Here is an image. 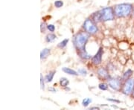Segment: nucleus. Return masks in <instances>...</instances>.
Masks as SVG:
<instances>
[{
  "instance_id": "1",
  "label": "nucleus",
  "mask_w": 134,
  "mask_h": 110,
  "mask_svg": "<svg viewBox=\"0 0 134 110\" xmlns=\"http://www.w3.org/2000/svg\"><path fill=\"white\" fill-rule=\"evenodd\" d=\"M114 10L112 8H105L98 11L93 15V19L96 22L100 21H112L114 19Z\"/></svg>"
},
{
  "instance_id": "2",
  "label": "nucleus",
  "mask_w": 134,
  "mask_h": 110,
  "mask_svg": "<svg viewBox=\"0 0 134 110\" xmlns=\"http://www.w3.org/2000/svg\"><path fill=\"white\" fill-rule=\"evenodd\" d=\"M89 39V34L87 32H79L73 37V44L78 51H81L85 49V46Z\"/></svg>"
},
{
  "instance_id": "3",
  "label": "nucleus",
  "mask_w": 134,
  "mask_h": 110,
  "mask_svg": "<svg viewBox=\"0 0 134 110\" xmlns=\"http://www.w3.org/2000/svg\"><path fill=\"white\" fill-rule=\"evenodd\" d=\"M133 10V6L131 4L122 3L116 5L114 8V12L118 17H126L130 14Z\"/></svg>"
},
{
  "instance_id": "4",
  "label": "nucleus",
  "mask_w": 134,
  "mask_h": 110,
  "mask_svg": "<svg viewBox=\"0 0 134 110\" xmlns=\"http://www.w3.org/2000/svg\"><path fill=\"white\" fill-rule=\"evenodd\" d=\"M83 28L86 31V32L90 34H96L98 31L96 23L93 22V20L90 19H86V21L83 23Z\"/></svg>"
},
{
  "instance_id": "5",
  "label": "nucleus",
  "mask_w": 134,
  "mask_h": 110,
  "mask_svg": "<svg viewBox=\"0 0 134 110\" xmlns=\"http://www.w3.org/2000/svg\"><path fill=\"white\" fill-rule=\"evenodd\" d=\"M134 89V79H128L125 82V85L123 86V89L122 92L126 95H129L130 94H131Z\"/></svg>"
},
{
  "instance_id": "6",
  "label": "nucleus",
  "mask_w": 134,
  "mask_h": 110,
  "mask_svg": "<svg viewBox=\"0 0 134 110\" xmlns=\"http://www.w3.org/2000/svg\"><path fill=\"white\" fill-rule=\"evenodd\" d=\"M108 85L111 89L115 91H119L121 89V80L117 78H109L108 80Z\"/></svg>"
},
{
  "instance_id": "7",
  "label": "nucleus",
  "mask_w": 134,
  "mask_h": 110,
  "mask_svg": "<svg viewBox=\"0 0 134 110\" xmlns=\"http://www.w3.org/2000/svg\"><path fill=\"white\" fill-rule=\"evenodd\" d=\"M102 56H103V48H99L98 52L96 53V55L93 56L92 58V62L95 65H99L102 61Z\"/></svg>"
},
{
  "instance_id": "8",
  "label": "nucleus",
  "mask_w": 134,
  "mask_h": 110,
  "mask_svg": "<svg viewBox=\"0 0 134 110\" xmlns=\"http://www.w3.org/2000/svg\"><path fill=\"white\" fill-rule=\"evenodd\" d=\"M98 74L100 78H103V79H105V80H108L110 78V75L108 74V72L104 68H100L98 70Z\"/></svg>"
},
{
  "instance_id": "9",
  "label": "nucleus",
  "mask_w": 134,
  "mask_h": 110,
  "mask_svg": "<svg viewBox=\"0 0 134 110\" xmlns=\"http://www.w3.org/2000/svg\"><path fill=\"white\" fill-rule=\"evenodd\" d=\"M62 70L63 72L66 73L68 74H70V75H75V76H77V75H78V74H77V72L76 71L73 70V69L70 68L63 67Z\"/></svg>"
},
{
  "instance_id": "10",
  "label": "nucleus",
  "mask_w": 134,
  "mask_h": 110,
  "mask_svg": "<svg viewBox=\"0 0 134 110\" xmlns=\"http://www.w3.org/2000/svg\"><path fill=\"white\" fill-rule=\"evenodd\" d=\"M55 72H56L55 71H53V72H50L48 74H47L45 77V81L46 83H50V82L52 81L53 77L54 76Z\"/></svg>"
},
{
  "instance_id": "11",
  "label": "nucleus",
  "mask_w": 134,
  "mask_h": 110,
  "mask_svg": "<svg viewBox=\"0 0 134 110\" xmlns=\"http://www.w3.org/2000/svg\"><path fill=\"white\" fill-rule=\"evenodd\" d=\"M50 54V49L49 48H44L40 52V58L41 60L46 59Z\"/></svg>"
},
{
  "instance_id": "12",
  "label": "nucleus",
  "mask_w": 134,
  "mask_h": 110,
  "mask_svg": "<svg viewBox=\"0 0 134 110\" xmlns=\"http://www.w3.org/2000/svg\"><path fill=\"white\" fill-rule=\"evenodd\" d=\"M79 56L83 59V60H89L91 58V56L86 52V50H83V51H79Z\"/></svg>"
},
{
  "instance_id": "13",
  "label": "nucleus",
  "mask_w": 134,
  "mask_h": 110,
  "mask_svg": "<svg viewBox=\"0 0 134 110\" xmlns=\"http://www.w3.org/2000/svg\"><path fill=\"white\" fill-rule=\"evenodd\" d=\"M133 74V71L131 69H127L126 72L123 74V76H122V80H127L130 78V77Z\"/></svg>"
},
{
  "instance_id": "14",
  "label": "nucleus",
  "mask_w": 134,
  "mask_h": 110,
  "mask_svg": "<svg viewBox=\"0 0 134 110\" xmlns=\"http://www.w3.org/2000/svg\"><path fill=\"white\" fill-rule=\"evenodd\" d=\"M56 38H57V37H56L55 34H47L46 37V41L47 43H52V42H53Z\"/></svg>"
},
{
  "instance_id": "15",
  "label": "nucleus",
  "mask_w": 134,
  "mask_h": 110,
  "mask_svg": "<svg viewBox=\"0 0 134 110\" xmlns=\"http://www.w3.org/2000/svg\"><path fill=\"white\" fill-rule=\"evenodd\" d=\"M91 103H92L91 98L87 97V98H85V99H83V101H82V105L84 107H87V106L90 105Z\"/></svg>"
},
{
  "instance_id": "16",
  "label": "nucleus",
  "mask_w": 134,
  "mask_h": 110,
  "mask_svg": "<svg viewBox=\"0 0 134 110\" xmlns=\"http://www.w3.org/2000/svg\"><path fill=\"white\" fill-rule=\"evenodd\" d=\"M60 86H62L63 87H66L69 85V81L67 80L66 78H65V77H63L60 79Z\"/></svg>"
},
{
  "instance_id": "17",
  "label": "nucleus",
  "mask_w": 134,
  "mask_h": 110,
  "mask_svg": "<svg viewBox=\"0 0 134 110\" xmlns=\"http://www.w3.org/2000/svg\"><path fill=\"white\" fill-rule=\"evenodd\" d=\"M69 39H63L62 42H60V43H59L58 45V46L59 47V48H65L66 46L67 43H68V42H69Z\"/></svg>"
},
{
  "instance_id": "18",
  "label": "nucleus",
  "mask_w": 134,
  "mask_h": 110,
  "mask_svg": "<svg viewBox=\"0 0 134 110\" xmlns=\"http://www.w3.org/2000/svg\"><path fill=\"white\" fill-rule=\"evenodd\" d=\"M98 88L102 91H106V90L108 89V86L106 83H100L98 85Z\"/></svg>"
},
{
  "instance_id": "19",
  "label": "nucleus",
  "mask_w": 134,
  "mask_h": 110,
  "mask_svg": "<svg viewBox=\"0 0 134 110\" xmlns=\"http://www.w3.org/2000/svg\"><path fill=\"white\" fill-rule=\"evenodd\" d=\"M63 1H60V0H58L54 2V6L58 8L63 7Z\"/></svg>"
},
{
  "instance_id": "20",
  "label": "nucleus",
  "mask_w": 134,
  "mask_h": 110,
  "mask_svg": "<svg viewBox=\"0 0 134 110\" xmlns=\"http://www.w3.org/2000/svg\"><path fill=\"white\" fill-rule=\"evenodd\" d=\"M47 29L51 32H54L55 31V26L54 25H47Z\"/></svg>"
},
{
  "instance_id": "21",
  "label": "nucleus",
  "mask_w": 134,
  "mask_h": 110,
  "mask_svg": "<svg viewBox=\"0 0 134 110\" xmlns=\"http://www.w3.org/2000/svg\"><path fill=\"white\" fill-rule=\"evenodd\" d=\"M40 86H41V89L44 90L45 89V86H44V80H43V75L40 74Z\"/></svg>"
},
{
  "instance_id": "22",
  "label": "nucleus",
  "mask_w": 134,
  "mask_h": 110,
  "mask_svg": "<svg viewBox=\"0 0 134 110\" xmlns=\"http://www.w3.org/2000/svg\"><path fill=\"white\" fill-rule=\"evenodd\" d=\"M78 73L82 74V75H86L87 72H86V70L85 68H80V69L78 70Z\"/></svg>"
},
{
  "instance_id": "23",
  "label": "nucleus",
  "mask_w": 134,
  "mask_h": 110,
  "mask_svg": "<svg viewBox=\"0 0 134 110\" xmlns=\"http://www.w3.org/2000/svg\"><path fill=\"white\" fill-rule=\"evenodd\" d=\"M45 31H46V23L42 22V23H41V31L43 33Z\"/></svg>"
},
{
  "instance_id": "24",
  "label": "nucleus",
  "mask_w": 134,
  "mask_h": 110,
  "mask_svg": "<svg viewBox=\"0 0 134 110\" xmlns=\"http://www.w3.org/2000/svg\"><path fill=\"white\" fill-rule=\"evenodd\" d=\"M107 100L109 101H111V102H115V103H120V101H119V100H116V99H111V98H107Z\"/></svg>"
},
{
  "instance_id": "25",
  "label": "nucleus",
  "mask_w": 134,
  "mask_h": 110,
  "mask_svg": "<svg viewBox=\"0 0 134 110\" xmlns=\"http://www.w3.org/2000/svg\"><path fill=\"white\" fill-rule=\"evenodd\" d=\"M48 90L50 91H52V92H56V89H54V88H49L48 89Z\"/></svg>"
},
{
  "instance_id": "26",
  "label": "nucleus",
  "mask_w": 134,
  "mask_h": 110,
  "mask_svg": "<svg viewBox=\"0 0 134 110\" xmlns=\"http://www.w3.org/2000/svg\"><path fill=\"white\" fill-rule=\"evenodd\" d=\"M90 109H100L98 107H92Z\"/></svg>"
},
{
  "instance_id": "27",
  "label": "nucleus",
  "mask_w": 134,
  "mask_h": 110,
  "mask_svg": "<svg viewBox=\"0 0 134 110\" xmlns=\"http://www.w3.org/2000/svg\"><path fill=\"white\" fill-rule=\"evenodd\" d=\"M133 97H134V89H133Z\"/></svg>"
},
{
  "instance_id": "28",
  "label": "nucleus",
  "mask_w": 134,
  "mask_h": 110,
  "mask_svg": "<svg viewBox=\"0 0 134 110\" xmlns=\"http://www.w3.org/2000/svg\"><path fill=\"white\" fill-rule=\"evenodd\" d=\"M133 14H134V8H133Z\"/></svg>"
}]
</instances>
